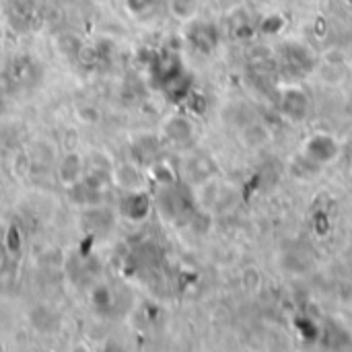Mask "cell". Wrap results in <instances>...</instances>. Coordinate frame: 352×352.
Here are the masks:
<instances>
[{"mask_svg": "<svg viewBox=\"0 0 352 352\" xmlns=\"http://www.w3.org/2000/svg\"><path fill=\"white\" fill-rule=\"evenodd\" d=\"M169 2H171L175 16H179V19H188L196 10V0H169Z\"/></svg>", "mask_w": 352, "mask_h": 352, "instance_id": "6da1fadb", "label": "cell"}]
</instances>
